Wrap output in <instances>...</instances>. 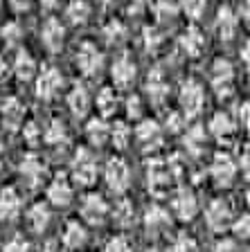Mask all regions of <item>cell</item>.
Masks as SVG:
<instances>
[{
  "mask_svg": "<svg viewBox=\"0 0 250 252\" xmlns=\"http://www.w3.org/2000/svg\"><path fill=\"white\" fill-rule=\"evenodd\" d=\"M235 65L228 61V59H216L210 68V86L216 93V97L221 99H228L232 90H235Z\"/></svg>",
  "mask_w": 250,
  "mask_h": 252,
  "instance_id": "1",
  "label": "cell"
},
{
  "mask_svg": "<svg viewBox=\"0 0 250 252\" xmlns=\"http://www.w3.org/2000/svg\"><path fill=\"white\" fill-rule=\"evenodd\" d=\"M108 212L110 205L97 191L86 194L81 198V205H79V216H81V223H86V225H104L106 219H108Z\"/></svg>",
  "mask_w": 250,
  "mask_h": 252,
  "instance_id": "2",
  "label": "cell"
},
{
  "mask_svg": "<svg viewBox=\"0 0 250 252\" xmlns=\"http://www.w3.org/2000/svg\"><path fill=\"white\" fill-rule=\"evenodd\" d=\"M70 173H72L74 183L81 185V187L95 185V180H97V160H95L90 149H77V153L72 158Z\"/></svg>",
  "mask_w": 250,
  "mask_h": 252,
  "instance_id": "3",
  "label": "cell"
},
{
  "mask_svg": "<svg viewBox=\"0 0 250 252\" xmlns=\"http://www.w3.org/2000/svg\"><path fill=\"white\" fill-rule=\"evenodd\" d=\"M203 219H205V225H208L210 230L221 234V232L230 230V223H232L235 214H232V207H230V203L225 198H212L208 205H205Z\"/></svg>",
  "mask_w": 250,
  "mask_h": 252,
  "instance_id": "4",
  "label": "cell"
},
{
  "mask_svg": "<svg viewBox=\"0 0 250 252\" xmlns=\"http://www.w3.org/2000/svg\"><path fill=\"white\" fill-rule=\"evenodd\" d=\"M178 104H180V113L185 117H196L205 106V88L194 79H187L180 86Z\"/></svg>",
  "mask_w": 250,
  "mask_h": 252,
  "instance_id": "5",
  "label": "cell"
},
{
  "mask_svg": "<svg viewBox=\"0 0 250 252\" xmlns=\"http://www.w3.org/2000/svg\"><path fill=\"white\" fill-rule=\"evenodd\" d=\"M74 63H77L79 72L83 77H97L104 68V54L99 52V47L90 41H83L77 47V54H74Z\"/></svg>",
  "mask_w": 250,
  "mask_h": 252,
  "instance_id": "6",
  "label": "cell"
},
{
  "mask_svg": "<svg viewBox=\"0 0 250 252\" xmlns=\"http://www.w3.org/2000/svg\"><path fill=\"white\" fill-rule=\"evenodd\" d=\"M104 183L113 194H124L131 187V167L122 158H110L104 164Z\"/></svg>",
  "mask_w": 250,
  "mask_h": 252,
  "instance_id": "7",
  "label": "cell"
},
{
  "mask_svg": "<svg viewBox=\"0 0 250 252\" xmlns=\"http://www.w3.org/2000/svg\"><path fill=\"white\" fill-rule=\"evenodd\" d=\"M237 160L230 153H216L212 158V164H210V178L219 187H232L237 180Z\"/></svg>",
  "mask_w": 250,
  "mask_h": 252,
  "instance_id": "8",
  "label": "cell"
},
{
  "mask_svg": "<svg viewBox=\"0 0 250 252\" xmlns=\"http://www.w3.org/2000/svg\"><path fill=\"white\" fill-rule=\"evenodd\" d=\"M136 79H138V63L133 61V57L122 54V57L115 59L113 65H110V81H113L115 88L129 90L136 84Z\"/></svg>",
  "mask_w": 250,
  "mask_h": 252,
  "instance_id": "9",
  "label": "cell"
},
{
  "mask_svg": "<svg viewBox=\"0 0 250 252\" xmlns=\"http://www.w3.org/2000/svg\"><path fill=\"white\" fill-rule=\"evenodd\" d=\"M198 214V198L189 187H180L174 191L172 196V216H176L182 223L194 220V216Z\"/></svg>",
  "mask_w": 250,
  "mask_h": 252,
  "instance_id": "10",
  "label": "cell"
},
{
  "mask_svg": "<svg viewBox=\"0 0 250 252\" xmlns=\"http://www.w3.org/2000/svg\"><path fill=\"white\" fill-rule=\"evenodd\" d=\"M63 84H66V79H63V74L59 68H52V65H50V68H43L41 72L36 74L38 99H43V101L54 99V97L63 90Z\"/></svg>",
  "mask_w": 250,
  "mask_h": 252,
  "instance_id": "11",
  "label": "cell"
},
{
  "mask_svg": "<svg viewBox=\"0 0 250 252\" xmlns=\"http://www.w3.org/2000/svg\"><path fill=\"white\" fill-rule=\"evenodd\" d=\"M45 196H47L45 203L50 205V207H59V210H63V207H68V205L72 203L74 187L66 176H54L45 187Z\"/></svg>",
  "mask_w": 250,
  "mask_h": 252,
  "instance_id": "12",
  "label": "cell"
},
{
  "mask_svg": "<svg viewBox=\"0 0 250 252\" xmlns=\"http://www.w3.org/2000/svg\"><path fill=\"white\" fill-rule=\"evenodd\" d=\"M21 178H23V183H25L27 187H32V189L41 187V185L45 183V178H47L45 160H43L41 156H36V153L25 156L23 158V162H21Z\"/></svg>",
  "mask_w": 250,
  "mask_h": 252,
  "instance_id": "13",
  "label": "cell"
},
{
  "mask_svg": "<svg viewBox=\"0 0 250 252\" xmlns=\"http://www.w3.org/2000/svg\"><path fill=\"white\" fill-rule=\"evenodd\" d=\"M133 137H136L138 147L142 151H153L162 144V128L158 122L153 120H142L140 124L136 126V131H133Z\"/></svg>",
  "mask_w": 250,
  "mask_h": 252,
  "instance_id": "14",
  "label": "cell"
},
{
  "mask_svg": "<svg viewBox=\"0 0 250 252\" xmlns=\"http://www.w3.org/2000/svg\"><path fill=\"white\" fill-rule=\"evenodd\" d=\"M41 43L47 52H61L66 43V25L59 18H47L41 25Z\"/></svg>",
  "mask_w": 250,
  "mask_h": 252,
  "instance_id": "15",
  "label": "cell"
},
{
  "mask_svg": "<svg viewBox=\"0 0 250 252\" xmlns=\"http://www.w3.org/2000/svg\"><path fill=\"white\" fill-rule=\"evenodd\" d=\"M23 212V196L16 187L0 189V220L11 223L21 216Z\"/></svg>",
  "mask_w": 250,
  "mask_h": 252,
  "instance_id": "16",
  "label": "cell"
},
{
  "mask_svg": "<svg viewBox=\"0 0 250 252\" xmlns=\"http://www.w3.org/2000/svg\"><path fill=\"white\" fill-rule=\"evenodd\" d=\"M86 243H88V227H86V223H81L79 219L68 220L61 234L63 250H81Z\"/></svg>",
  "mask_w": 250,
  "mask_h": 252,
  "instance_id": "17",
  "label": "cell"
},
{
  "mask_svg": "<svg viewBox=\"0 0 250 252\" xmlns=\"http://www.w3.org/2000/svg\"><path fill=\"white\" fill-rule=\"evenodd\" d=\"M0 120H2L5 128H9V131L21 128L25 124V104L18 97H7L0 104Z\"/></svg>",
  "mask_w": 250,
  "mask_h": 252,
  "instance_id": "18",
  "label": "cell"
},
{
  "mask_svg": "<svg viewBox=\"0 0 250 252\" xmlns=\"http://www.w3.org/2000/svg\"><path fill=\"white\" fill-rule=\"evenodd\" d=\"M178 47L182 50L185 57L196 59V57H201V54L205 52V47H208V38H205V34L198 30V27H187V30L178 36Z\"/></svg>",
  "mask_w": 250,
  "mask_h": 252,
  "instance_id": "19",
  "label": "cell"
},
{
  "mask_svg": "<svg viewBox=\"0 0 250 252\" xmlns=\"http://www.w3.org/2000/svg\"><path fill=\"white\" fill-rule=\"evenodd\" d=\"M142 220H144L146 232H151V234H162V232H167L172 227V214H169V210H165L162 205H151V207L144 212Z\"/></svg>",
  "mask_w": 250,
  "mask_h": 252,
  "instance_id": "20",
  "label": "cell"
},
{
  "mask_svg": "<svg viewBox=\"0 0 250 252\" xmlns=\"http://www.w3.org/2000/svg\"><path fill=\"white\" fill-rule=\"evenodd\" d=\"M25 219H27V225H30L32 232L43 234V232L50 227V223H52V207L47 203H43V200H38V203H34L30 210H27Z\"/></svg>",
  "mask_w": 250,
  "mask_h": 252,
  "instance_id": "21",
  "label": "cell"
},
{
  "mask_svg": "<svg viewBox=\"0 0 250 252\" xmlns=\"http://www.w3.org/2000/svg\"><path fill=\"white\" fill-rule=\"evenodd\" d=\"M214 30H216L221 41H232L237 36V30H239V16L230 7H221L216 14V21H214Z\"/></svg>",
  "mask_w": 250,
  "mask_h": 252,
  "instance_id": "22",
  "label": "cell"
},
{
  "mask_svg": "<svg viewBox=\"0 0 250 252\" xmlns=\"http://www.w3.org/2000/svg\"><path fill=\"white\" fill-rule=\"evenodd\" d=\"M11 74L21 81H30V79L36 77V59L32 57L27 50H18L14 57V61L9 63Z\"/></svg>",
  "mask_w": 250,
  "mask_h": 252,
  "instance_id": "23",
  "label": "cell"
},
{
  "mask_svg": "<svg viewBox=\"0 0 250 252\" xmlns=\"http://www.w3.org/2000/svg\"><path fill=\"white\" fill-rule=\"evenodd\" d=\"M208 128H210V133H212L216 140H230V137L235 135V131H237V124H235V120H232L230 113L219 110V113H214V115L210 117Z\"/></svg>",
  "mask_w": 250,
  "mask_h": 252,
  "instance_id": "24",
  "label": "cell"
},
{
  "mask_svg": "<svg viewBox=\"0 0 250 252\" xmlns=\"http://www.w3.org/2000/svg\"><path fill=\"white\" fill-rule=\"evenodd\" d=\"M95 106L99 110V117H113L120 108V97H117V90L115 88H102L97 94H95Z\"/></svg>",
  "mask_w": 250,
  "mask_h": 252,
  "instance_id": "25",
  "label": "cell"
},
{
  "mask_svg": "<svg viewBox=\"0 0 250 252\" xmlns=\"http://www.w3.org/2000/svg\"><path fill=\"white\" fill-rule=\"evenodd\" d=\"M90 104H93V97H90L88 88L81 84H74L72 90L68 93V108L72 110L77 117H83L86 113H88Z\"/></svg>",
  "mask_w": 250,
  "mask_h": 252,
  "instance_id": "26",
  "label": "cell"
},
{
  "mask_svg": "<svg viewBox=\"0 0 250 252\" xmlns=\"http://www.w3.org/2000/svg\"><path fill=\"white\" fill-rule=\"evenodd\" d=\"M108 133H110V124L104 117H93L86 124V140L93 144V147H104L108 144Z\"/></svg>",
  "mask_w": 250,
  "mask_h": 252,
  "instance_id": "27",
  "label": "cell"
},
{
  "mask_svg": "<svg viewBox=\"0 0 250 252\" xmlns=\"http://www.w3.org/2000/svg\"><path fill=\"white\" fill-rule=\"evenodd\" d=\"M169 164H158V160H153V164H149V189H153V194H165L169 189Z\"/></svg>",
  "mask_w": 250,
  "mask_h": 252,
  "instance_id": "28",
  "label": "cell"
},
{
  "mask_svg": "<svg viewBox=\"0 0 250 252\" xmlns=\"http://www.w3.org/2000/svg\"><path fill=\"white\" fill-rule=\"evenodd\" d=\"M90 14H93V7H90L88 0H70L66 5V21L74 27L86 25Z\"/></svg>",
  "mask_w": 250,
  "mask_h": 252,
  "instance_id": "29",
  "label": "cell"
},
{
  "mask_svg": "<svg viewBox=\"0 0 250 252\" xmlns=\"http://www.w3.org/2000/svg\"><path fill=\"white\" fill-rule=\"evenodd\" d=\"M108 216L113 219L115 225H120V227H131L133 223H136V210H133V203L126 198H120L117 203L110 207Z\"/></svg>",
  "mask_w": 250,
  "mask_h": 252,
  "instance_id": "30",
  "label": "cell"
},
{
  "mask_svg": "<svg viewBox=\"0 0 250 252\" xmlns=\"http://www.w3.org/2000/svg\"><path fill=\"white\" fill-rule=\"evenodd\" d=\"M146 94H149V99L153 104H162L169 97V84H167L165 74H160L158 70L153 74H149V79H146Z\"/></svg>",
  "mask_w": 250,
  "mask_h": 252,
  "instance_id": "31",
  "label": "cell"
},
{
  "mask_svg": "<svg viewBox=\"0 0 250 252\" xmlns=\"http://www.w3.org/2000/svg\"><path fill=\"white\" fill-rule=\"evenodd\" d=\"M131 140H133V128H131L126 122H115L110 124V133H108V142L113 144L117 151H124L129 149Z\"/></svg>",
  "mask_w": 250,
  "mask_h": 252,
  "instance_id": "32",
  "label": "cell"
},
{
  "mask_svg": "<svg viewBox=\"0 0 250 252\" xmlns=\"http://www.w3.org/2000/svg\"><path fill=\"white\" fill-rule=\"evenodd\" d=\"M43 140H45V144H50V147H61V144H66V142H68V128H66V124H63L61 120H52L50 126L43 131Z\"/></svg>",
  "mask_w": 250,
  "mask_h": 252,
  "instance_id": "33",
  "label": "cell"
},
{
  "mask_svg": "<svg viewBox=\"0 0 250 252\" xmlns=\"http://www.w3.org/2000/svg\"><path fill=\"white\" fill-rule=\"evenodd\" d=\"M23 36H25V32H23V25L18 21L7 23V25L2 27V32H0V38L5 41L7 47H21Z\"/></svg>",
  "mask_w": 250,
  "mask_h": 252,
  "instance_id": "34",
  "label": "cell"
},
{
  "mask_svg": "<svg viewBox=\"0 0 250 252\" xmlns=\"http://www.w3.org/2000/svg\"><path fill=\"white\" fill-rule=\"evenodd\" d=\"M205 9H208V0H180L178 2V11H182L189 21H201Z\"/></svg>",
  "mask_w": 250,
  "mask_h": 252,
  "instance_id": "35",
  "label": "cell"
},
{
  "mask_svg": "<svg viewBox=\"0 0 250 252\" xmlns=\"http://www.w3.org/2000/svg\"><path fill=\"white\" fill-rule=\"evenodd\" d=\"M153 14H156L158 21H162V23L169 21L172 23L180 11H178V5L172 2V0H156V2H153Z\"/></svg>",
  "mask_w": 250,
  "mask_h": 252,
  "instance_id": "36",
  "label": "cell"
},
{
  "mask_svg": "<svg viewBox=\"0 0 250 252\" xmlns=\"http://www.w3.org/2000/svg\"><path fill=\"white\" fill-rule=\"evenodd\" d=\"M167 252H198V243L189 234H176Z\"/></svg>",
  "mask_w": 250,
  "mask_h": 252,
  "instance_id": "37",
  "label": "cell"
},
{
  "mask_svg": "<svg viewBox=\"0 0 250 252\" xmlns=\"http://www.w3.org/2000/svg\"><path fill=\"white\" fill-rule=\"evenodd\" d=\"M104 38H106V43H110V45H117V43H122L124 41V36H126V30H124V25H122L120 21H110V23H106V27H104Z\"/></svg>",
  "mask_w": 250,
  "mask_h": 252,
  "instance_id": "38",
  "label": "cell"
},
{
  "mask_svg": "<svg viewBox=\"0 0 250 252\" xmlns=\"http://www.w3.org/2000/svg\"><path fill=\"white\" fill-rule=\"evenodd\" d=\"M185 144H187L189 151L198 153L205 149V131L203 128H187L185 133Z\"/></svg>",
  "mask_w": 250,
  "mask_h": 252,
  "instance_id": "39",
  "label": "cell"
},
{
  "mask_svg": "<svg viewBox=\"0 0 250 252\" xmlns=\"http://www.w3.org/2000/svg\"><path fill=\"white\" fill-rule=\"evenodd\" d=\"M2 252H34V250H32V243L25 234H14L11 239H7Z\"/></svg>",
  "mask_w": 250,
  "mask_h": 252,
  "instance_id": "40",
  "label": "cell"
},
{
  "mask_svg": "<svg viewBox=\"0 0 250 252\" xmlns=\"http://www.w3.org/2000/svg\"><path fill=\"white\" fill-rule=\"evenodd\" d=\"M23 137L30 147H38L43 142V128L36 122H27V124H23Z\"/></svg>",
  "mask_w": 250,
  "mask_h": 252,
  "instance_id": "41",
  "label": "cell"
},
{
  "mask_svg": "<svg viewBox=\"0 0 250 252\" xmlns=\"http://www.w3.org/2000/svg\"><path fill=\"white\" fill-rule=\"evenodd\" d=\"M230 230H232V234L237 236V239H248V234H250V219H248V214H239V216H235L232 219V223H230Z\"/></svg>",
  "mask_w": 250,
  "mask_h": 252,
  "instance_id": "42",
  "label": "cell"
},
{
  "mask_svg": "<svg viewBox=\"0 0 250 252\" xmlns=\"http://www.w3.org/2000/svg\"><path fill=\"white\" fill-rule=\"evenodd\" d=\"M104 252H133V246L126 236L117 234V236H110L108 241L104 246Z\"/></svg>",
  "mask_w": 250,
  "mask_h": 252,
  "instance_id": "43",
  "label": "cell"
},
{
  "mask_svg": "<svg viewBox=\"0 0 250 252\" xmlns=\"http://www.w3.org/2000/svg\"><path fill=\"white\" fill-rule=\"evenodd\" d=\"M185 126H187V117L182 115L180 110H174L172 115L167 117V128H169L172 133H180Z\"/></svg>",
  "mask_w": 250,
  "mask_h": 252,
  "instance_id": "44",
  "label": "cell"
},
{
  "mask_svg": "<svg viewBox=\"0 0 250 252\" xmlns=\"http://www.w3.org/2000/svg\"><path fill=\"white\" fill-rule=\"evenodd\" d=\"M124 108H126V115H129L131 120H140V115H142V99L138 97V94H131L129 99L124 101Z\"/></svg>",
  "mask_w": 250,
  "mask_h": 252,
  "instance_id": "45",
  "label": "cell"
},
{
  "mask_svg": "<svg viewBox=\"0 0 250 252\" xmlns=\"http://www.w3.org/2000/svg\"><path fill=\"white\" fill-rule=\"evenodd\" d=\"M212 252H241V246L237 243V239H221Z\"/></svg>",
  "mask_w": 250,
  "mask_h": 252,
  "instance_id": "46",
  "label": "cell"
},
{
  "mask_svg": "<svg viewBox=\"0 0 250 252\" xmlns=\"http://www.w3.org/2000/svg\"><path fill=\"white\" fill-rule=\"evenodd\" d=\"M7 5H9L11 9L16 11V14H25V11L32 9L34 0H7Z\"/></svg>",
  "mask_w": 250,
  "mask_h": 252,
  "instance_id": "47",
  "label": "cell"
},
{
  "mask_svg": "<svg viewBox=\"0 0 250 252\" xmlns=\"http://www.w3.org/2000/svg\"><path fill=\"white\" fill-rule=\"evenodd\" d=\"M237 126H248V104L237 106V117H232Z\"/></svg>",
  "mask_w": 250,
  "mask_h": 252,
  "instance_id": "48",
  "label": "cell"
},
{
  "mask_svg": "<svg viewBox=\"0 0 250 252\" xmlns=\"http://www.w3.org/2000/svg\"><path fill=\"white\" fill-rule=\"evenodd\" d=\"M160 41H162V38L158 36V32H156V30H146V32H144V43H146V47H149V45L156 47Z\"/></svg>",
  "mask_w": 250,
  "mask_h": 252,
  "instance_id": "49",
  "label": "cell"
},
{
  "mask_svg": "<svg viewBox=\"0 0 250 252\" xmlns=\"http://www.w3.org/2000/svg\"><path fill=\"white\" fill-rule=\"evenodd\" d=\"M9 77H11L9 63H7V59H5V57H0V84H2V81H7Z\"/></svg>",
  "mask_w": 250,
  "mask_h": 252,
  "instance_id": "50",
  "label": "cell"
},
{
  "mask_svg": "<svg viewBox=\"0 0 250 252\" xmlns=\"http://www.w3.org/2000/svg\"><path fill=\"white\" fill-rule=\"evenodd\" d=\"M38 5H41L43 9H57V7L61 5V0H38Z\"/></svg>",
  "mask_w": 250,
  "mask_h": 252,
  "instance_id": "51",
  "label": "cell"
},
{
  "mask_svg": "<svg viewBox=\"0 0 250 252\" xmlns=\"http://www.w3.org/2000/svg\"><path fill=\"white\" fill-rule=\"evenodd\" d=\"M41 252H63V248L59 246L57 241H50V243H45V246H43Z\"/></svg>",
  "mask_w": 250,
  "mask_h": 252,
  "instance_id": "52",
  "label": "cell"
},
{
  "mask_svg": "<svg viewBox=\"0 0 250 252\" xmlns=\"http://www.w3.org/2000/svg\"><path fill=\"white\" fill-rule=\"evenodd\" d=\"M5 151H7V142L2 137V133H0V156H5Z\"/></svg>",
  "mask_w": 250,
  "mask_h": 252,
  "instance_id": "53",
  "label": "cell"
},
{
  "mask_svg": "<svg viewBox=\"0 0 250 252\" xmlns=\"http://www.w3.org/2000/svg\"><path fill=\"white\" fill-rule=\"evenodd\" d=\"M146 252H160V250H158V248H149V250H146Z\"/></svg>",
  "mask_w": 250,
  "mask_h": 252,
  "instance_id": "54",
  "label": "cell"
},
{
  "mask_svg": "<svg viewBox=\"0 0 250 252\" xmlns=\"http://www.w3.org/2000/svg\"><path fill=\"white\" fill-rule=\"evenodd\" d=\"M0 7H2V0H0Z\"/></svg>",
  "mask_w": 250,
  "mask_h": 252,
  "instance_id": "55",
  "label": "cell"
}]
</instances>
